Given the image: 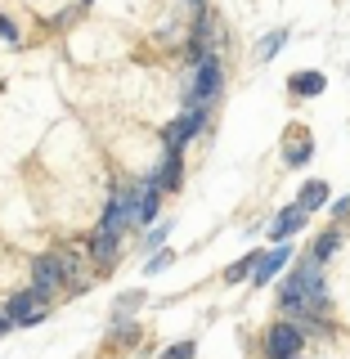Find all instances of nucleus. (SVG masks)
<instances>
[{"label":"nucleus","instance_id":"obj_1","mask_svg":"<svg viewBox=\"0 0 350 359\" xmlns=\"http://www.w3.org/2000/svg\"><path fill=\"white\" fill-rule=\"evenodd\" d=\"M220 59L216 54H202L198 67H194V81H189V104H207L211 108V99L220 95Z\"/></svg>","mask_w":350,"mask_h":359},{"label":"nucleus","instance_id":"obj_2","mask_svg":"<svg viewBox=\"0 0 350 359\" xmlns=\"http://www.w3.org/2000/svg\"><path fill=\"white\" fill-rule=\"evenodd\" d=\"M202 126H207V104H189L184 117H175L171 126L162 130V144H166L171 153H180V149H184V144L194 140V135H198Z\"/></svg>","mask_w":350,"mask_h":359},{"label":"nucleus","instance_id":"obj_3","mask_svg":"<svg viewBox=\"0 0 350 359\" xmlns=\"http://www.w3.org/2000/svg\"><path fill=\"white\" fill-rule=\"evenodd\" d=\"M157 194H162V189H157L153 180H140L135 189H121L126 211H130V224H153L157 220Z\"/></svg>","mask_w":350,"mask_h":359},{"label":"nucleus","instance_id":"obj_4","mask_svg":"<svg viewBox=\"0 0 350 359\" xmlns=\"http://www.w3.org/2000/svg\"><path fill=\"white\" fill-rule=\"evenodd\" d=\"M59 287H67L63 261H59V256H36V261H32V292L45 301V297H54Z\"/></svg>","mask_w":350,"mask_h":359},{"label":"nucleus","instance_id":"obj_5","mask_svg":"<svg viewBox=\"0 0 350 359\" xmlns=\"http://www.w3.org/2000/svg\"><path fill=\"white\" fill-rule=\"evenodd\" d=\"M265 346H269V355H274V359H292V355L301 351V328H297V323H274L269 337H265Z\"/></svg>","mask_w":350,"mask_h":359},{"label":"nucleus","instance_id":"obj_6","mask_svg":"<svg viewBox=\"0 0 350 359\" xmlns=\"http://www.w3.org/2000/svg\"><path fill=\"white\" fill-rule=\"evenodd\" d=\"M288 261H292V247H274V252H261V256H256V269H252V283H256V287H265Z\"/></svg>","mask_w":350,"mask_h":359},{"label":"nucleus","instance_id":"obj_7","mask_svg":"<svg viewBox=\"0 0 350 359\" xmlns=\"http://www.w3.org/2000/svg\"><path fill=\"white\" fill-rule=\"evenodd\" d=\"M117 247H121V233H112V229H95V233H90V256H95L104 269L117 261Z\"/></svg>","mask_w":350,"mask_h":359},{"label":"nucleus","instance_id":"obj_8","mask_svg":"<svg viewBox=\"0 0 350 359\" xmlns=\"http://www.w3.org/2000/svg\"><path fill=\"white\" fill-rule=\"evenodd\" d=\"M301 224H306V207H301V202H292V207H288V211H278V220L269 224V238L278 243V238H288V233H297Z\"/></svg>","mask_w":350,"mask_h":359},{"label":"nucleus","instance_id":"obj_9","mask_svg":"<svg viewBox=\"0 0 350 359\" xmlns=\"http://www.w3.org/2000/svg\"><path fill=\"white\" fill-rule=\"evenodd\" d=\"M130 224V211H126V198H121V189L108 198V207H104V220H99V229H112V233H121Z\"/></svg>","mask_w":350,"mask_h":359},{"label":"nucleus","instance_id":"obj_10","mask_svg":"<svg viewBox=\"0 0 350 359\" xmlns=\"http://www.w3.org/2000/svg\"><path fill=\"white\" fill-rule=\"evenodd\" d=\"M157 189H180V153H171L166 149V157H162V166H157V171L149 175Z\"/></svg>","mask_w":350,"mask_h":359},{"label":"nucleus","instance_id":"obj_11","mask_svg":"<svg viewBox=\"0 0 350 359\" xmlns=\"http://www.w3.org/2000/svg\"><path fill=\"white\" fill-rule=\"evenodd\" d=\"M301 207H306V211H319L323 207V202H328V189H323V180H310V184L306 189H301Z\"/></svg>","mask_w":350,"mask_h":359},{"label":"nucleus","instance_id":"obj_12","mask_svg":"<svg viewBox=\"0 0 350 359\" xmlns=\"http://www.w3.org/2000/svg\"><path fill=\"white\" fill-rule=\"evenodd\" d=\"M337 247H342V233H337V229H328V233H323L319 243H314V252H310V256H314V261L323 265V261H328V256L337 252Z\"/></svg>","mask_w":350,"mask_h":359},{"label":"nucleus","instance_id":"obj_13","mask_svg":"<svg viewBox=\"0 0 350 359\" xmlns=\"http://www.w3.org/2000/svg\"><path fill=\"white\" fill-rule=\"evenodd\" d=\"M292 90H297V95H323V76H319V72L292 76Z\"/></svg>","mask_w":350,"mask_h":359},{"label":"nucleus","instance_id":"obj_14","mask_svg":"<svg viewBox=\"0 0 350 359\" xmlns=\"http://www.w3.org/2000/svg\"><path fill=\"white\" fill-rule=\"evenodd\" d=\"M256 256H261V252H252V256H243L238 265H229V283H238V278H252V269H256Z\"/></svg>","mask_w":350,"mask_h":359},{"label":"nucleus","instance_id":"obj_15","mask_svg":"<svg viewBox=\"0 0 350 359\" xmlns=\"http://www.w3.org/2000/svg\"><path fill=\"white\" fill-rule=\"evenodd\" d=\"M283 36H288V32H269V36L261 41V59H274V54L283 50Z\"/></svg>","mask_w":350,"mask_h":359},{"label":"nucleus","instance_id":"obj_16","mask_svg":"<svg viewBox=\"0 0 350 359\" xmlns=\"http://www.w3.org/2000/svg\"><path fill=\"white\" fill-rule=\"evenodd\" d=\"M310 153H314V149H310V140H306V144H292V149H288V166H306V162H310Z\"/></svg>","mask_w":350,"mask_h":359},{"label":"nucleus","instance_id":"obj_17","mask_svg":"<svg viewBox=\"0 0 350 359\" xmlns=\"http://www.w3.org/2000/svg\"><path fill=\"white\" fill-rule=\"evenodd\" d=\"M194 351H198L194 341H175L171 351H162V359H194Z\"/></svg>","mask_w":350,"mask_h":359},{"label":"nucleus","instance_id":"obj_18","mask_svg":"<svg viewBox=\"0 0 350 359\" xmlns=\"http://www.w3.org/2000/svg\"><path fill=\"white\" fill-rule=\"evenodd\" d=\"M0 41H18V27H14L9 14H0Z\"/></svg>","mask_w":350,"mask_h":359},{"label":"nucleus","instance_id":"obj_19","mask_svg":"<svg viewBox=\"0 0 350 359\" xmlns=\"http://www.w3.org/2000/svg\"><path fill=\"white\" fill-rule=\"evenodd\" d=\"M166 265H171V252H162V256H153V261H149V265H144V274H157V269H166Z\"/></svg>","mask_w":350,"mask_h":359},{"label":"nucleus","instance_id":"obj_20","mask_svg":"<svg viewBox=\"0 0 350 359\" xmlns=\"http://www.w3.org/2000/svg\"><path fill=\"white\" fill-rule=\"evenodd\" d=\"M350 211V198H342V202H332V216H346Z\"/></svg>","mask_w":350,"mask_h":359},{"label":"nucleus","instance_id":"obj_21","mask_svg":"<svg viewBox=\"0 0 350 359\" xmlns=\"http://www.w3.org/2000/svg\"><path fill=\"white\" fill-rule=\"evenodd\" d=\"M9 328H14V323H9V319H5V310H0V337H5Z\"/></svg>","mask_w":350,"mask_h":359},{"label":"nucleus","instance_id":"obj_22","mask_svg":"<svg viewBox=\"0 0 350 359\" xmlns=\"http://www.w3.org/2000/svg\"><path fill=\"white\" fill-rule=\"evenodd\" d=\"M184 5H194V9H198V14H202V0H184Z\"/></svg>","mask_w":350,"mask_h":359},{"label":"nucleus","instance_id":"obj_23","mask_svg":"<svg viewBox=\"0 0 350 359\" xmlns=\"http://www.w3.org/2000/svg\"><path fill=\"white\" fill-rule=\"evenodd\" d=\"M292 359H297V355H292Z\"/></svg>","mask_w":350,"mask_h":359}]
</instances>
